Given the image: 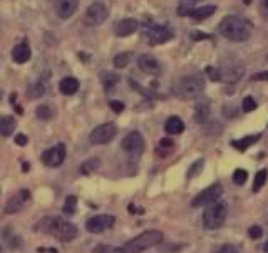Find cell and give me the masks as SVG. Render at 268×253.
Masks as SVG:
<instances>
[{
	"instance_id": "6da1fadb",
	"label": "cell",
	"mask_w": 268,
	"mask_h": 253,
	"mask_svg": "<svg viewBox=\"0 0 268 253\" xmlns=\"http://www.w3.org/2000/svg\"><path fill=\"white\" fill-rule=\"evenodd\" d=\"M218 31L224 39L233 40V42H243V40L250 37L252 29H250L248 22H246L245 19H241V17L228 16L220 22Z\"/></svg>"
},
{
	"instance_id": "7a4b0ae2",
	"label": "cell",
	"mask_w": 268,
	"mask_h": 253,
	"mask_svg": "<svg viewBox=\"0 0 268 253\" xmlns=\"http://www.w3.org/2000/svg\"><path fill=\"white\" fill-rule=\"evenodd\" d=\"M175 96L179 99H196L205 91V80L200 76H186L175 84Z\"/></svg>"
},
{
	"instance_id": "3957f363",
	"label": "cell",
	"mask_w": 268,
	"mask_h": 253,
	"mask_svg": "<svg viewBox=\"0 0 268 253\" xmlns=\"http://www.w3.org/2000/svg\"><path fill=\"white\" fill-rule=\"evenodd\" d=\"M161 241L163 233L158 232V230H149V232H144L137 235L136 238H133V240H129L122 248H124L126 253H141L151 247H156Z\"/></svg>"
},
{
	"instance_id": "277c9868",
	"label": "cell",
	"mask_w": 268,
	"mask_h": 253,
	"mask_svg": "<svg viewBox=\"0 0 268 253\" xmlns=\"http://www.w3.org/2000/svg\"><path fill=\"white\" fill-rule=\"evenodd\" d=\"M228 215V206L223 201H216V203L209 205L206 211L203 213V225L206 230H216L224 223Z\"/></svg>"
},
{
	"instance_id": "5b68a950",
	"label": "cell",
	"mask_w": 268,
	"mask_h": 253,
	"mask_svg": "<svg viewBox=\"0 0 268 253\" xmlns=\"http://www.w3.org/2000/svg\"><path fill=\"white\" fill-rule=\"evenodd\" d=\"M220 80L224 82H238L245 72V67L238 57H224L218 67Z\"/></svg>"
},
{
	"instance_id": "8992f818",
	"label": "cell",
	"mask_w": 268,
	"mask_h": 253,
	"mask_svg": "<svg viewBox=\"0 0 268 253\" xmlns=\"http://www.w3.org/2000/svg\"><path fill=\"white\" fill-rule=\"evenodd\" d=\"M222 195H223V188L216 183V185L208 186V188H205L203 191L198 193V195L191 200V206L193 208L209 206V205L216 203V201L222 198Z\"/></svg>"
},
{
	"instance_id": "52a82bcc",
	"label": "cell",
	"mask_w": 268,
	"mask_h": 253,
	"mask_svg": "<svg viewBox=\"0 0 268 253\" xmlns=\"http://www.w3.org/2000/svg\"><path fill=\"white\" fill-rule=\"evenodd\" d=\"M144 32H146L148 42H149L151 46H161V44H166L168 40H171L175 37L173 29L166 27V25H158V24L148 25V27L144 29Z\"/></svg>"
},
{
	"instance_id": "ba28073f",
	"label": "cell",
	"mask_w": 268,
	"mask_h": 253,
	"mask_svg": "<svg viewBox=\"0 0 268 253\" xmlns=\"http://www.w3.org/2000/svg\"><path fill=\"white\" fill-rule=\"evenodd\" d=\"M107 17H109V10H107V7L101 2H94L92 5H89L84 20L89 27H97V25L104 24Z\"/></svg>"
},
{
	"instance_id": "9c48e42d",
	"label": "cell",
	"mask_w": 268,
	"mask_h": 253,
	"mask_svg": "<svg viewBox=\"0 0 268 253\" xmlns=\"http://www.w3.org/2000/svg\"><path fill=\"white\" fill-rule=\"evenodd\" d=\"M116 133H118V127H116L114 123H106V124H101L97 126L96 129L90 133L89 141L92 144H106L114 139Z\"/></svg>"
},
{
	"instance_id": "30bf717a",
	"label": "cell",
	"mask_w": 268,
	"mask_h": 253,
	"mask_svg": "<svg viewBox=\"0 0 268 253\" xmlns=\"http://www.w3.org/2000/svg\"><path fill=\"white\" fill-rule=\"evenodd\" d=\"M41 159H42V163L49 168L60 166V164L64 163V159H66V146L60 142V144L47 149V151H44V155H42Z\"/></svg>"
},
{
	"instance_id": "8fae6325",
	"label": "cell",
	"mask_w": 268,
	"mask_h": 253,
	"mask_svg": "<svg viewBox=\"0 0 268 253\" xmlns=\"http://www.w3.org/2000/svg\"><path fill=\"white\" fill-rule=\"evenodd\" d=\"M121 146L126 153H129V155H133V156H137L144 151V138L141 136V133L133 131V133H129L128 136H124Z\"/></svg>"
},
{
	"instance_id": "7c38bea8",
	"label": "cell",
	"mask_w": 268,
	"mask_h": 253,
	"mask_svg": "<svg viewBox=\"0 0 268 253\" xmlns=\"http://www.w3.org/2000/svg\"><path fill=\"white\" fill-rule=\"evenodd\" d=\"M114 216L111 215H97L92 216L90 220H88L86 223V228H88L89 233H103L106 230H109L112 225H114Z\"/></svg>"
},
{
	"instance_id": "4fadbf2b",
	"label": "cell",
	"mask_w": 268,
	"mask_h": 253,
	"mask_svg": "<svg viewBox=\"0 0 268 253\" xmlns=\"http://www.w3.org/2000/svg\"><path fill=\"white\" fill-rule=\"evenodd\" d=\"M54 12L62 20L71 19L79 7V0H52Z\"/></svg>"
},
{
	"instance_id": "5bb4252c",
	"label": "cell",
	"mask_w": 268,
	"mask_h": 253,
	"mask_svg": "<svg viewBox=\"0 0 268 253\" xmlns=\"http://www.w3.org/2000/svg\"><path fill=\"white\" fill-rule=\"evenodd\" d=\"M54 237L60 241H72L75 237H77V226L72 225V223H66V221H60L57 230L54 232Z\"/></svg>"
},
{
	"instance_id": "9a60e30c",
	"label": "cell",
	"mask_w": 268,
	"mask_h": 253,
	"mask_svg": "<svg viewBox=\"0 0 268 253\" xmlns=\"http://www.w3.org/2000/svg\"><path fill=\"white\" fill-rule=\"evenodd\" d=\"M29 198H30V195H29L27 190H22V191H19L17 195H14L9 200V203H7L5 213L14 215V213H17V211H20V210H22V206L25 205V201H27Z\"/></svg>"
},
{
	"instance_id": "2e32d148",
	"label": "cell",
	"mask_w": 268,
	"mask_h": 253,
	"mask_svg": "<svg viewBox=\"0 0 268 253\" xmlns=\"http://www.w3.org/2000/svg\"><path fill=\"white\" fill-rule=\"evenodd\" d=\"M137 27H139V24H137L136 19H122L116 24L114 32L118 37H128V35H131L137 31Z\"/></svg>"
},
{
	"instance_id": "e0dca14e",
	"label": "cell",
	"mask_w": 268,
	"mask_h": 253,
	"mask_svg": "<svg viewBox=\"0 0 268 253\" xmlns=\"http://www.w3.org/2000/svg\"><path fill=\"white\" fill-rule=\"evenodd\" d=\"M137 65H139L141 71L146 72V74H158V72L161 71L159 62L153 56H148V54H143V56L137 57Z\"/></svg>"
},
{
	"instance_id": "ac0fdd59",
	"label": "cell",
	"mask_w": 268,
	"mask_h": 253,
	"mask_svg": "<svg viewBox=\"0 0 268 253\" xmlns=\"http://www.w3.org/2000/svg\"><path fill=\"white\" fill-rule=\"evenodd\" d=\"M30 56H32L30 47H29L25 42L17 44V46L12 49V59H14V62H17V64H25V62L30 59Z\"/></svg>"
},
{
	"instance_id": "d6986e66",
	"label": "cell",
	"mask_w": 268,
	"mask_h": 253,
	"mask_svg": "<svg viewBox=\"0 0 268 253\" xmlns=\"http://www.w3.org/2000/svg\"><path fill=\"white\" fill-rule=\"evenodd\" d=\"M164 129H166V133H169V134H181L184 131V123L178 116H171L166 119Z\"/></svg>"
},
{
	"instance_id": "ffe728a7",
	"label": "cell",
	"mask_w": 268,
	"mask_h": 253,
	"mask_svg": "<svg viewBox=\"0 0 268 253\" xmlns=\"http://www.w3.org/2000/svg\"><path fill=\"white\" fill-rule=\"evenodd\" d=\"M59 89L66 96H72L79 91V80L75 78H64L59 84Z\"/></svg>"
},
{
	"instance_id": "44dd1931",
	"label": "cell",
	"mask_w": 268,
	"mask_h": 253,
	"mask_svg": "<svg viewBox=\"0 0 268 253\" xmlns=\"http://www.w3.org/2000/svg\"><path fill=\"white\" fill-rule=\"evenodd\" d=\"M15 131V119L12 116L0 117V136L9 138Z\"/></svg>"
},
{
	"instance_id": "7402d4cb",
	"label": "cell",
	"mask_w": 268,
	"mask_h": 253,
	"mask_svg": "<svg viewBox=\"0 0 268 253\" xmlns=\"http://www.w3.org/2000/svg\"><path fill=\"white\" fill-rule=\"evenodd\" d=\"M215 12H216L215 5H205V7H200V9L191 10L190 17H193L194 20H205V19H208V17H211Z\"/></svg>"
},
{
	"instance_id": "603a6c76",
	"label": "cell",
	"mask_w": 268,
	"mask_h": 253,
	"mask_svg": "<svg viewBox=\"0 0 268 253\" xmlns=\"http://www.w3.org/2000/svg\"><path fill=\"white\" fill-rule=\"evenodd\" d=\"M260 134H252V136H245L241 139H238V141H233L231 142V146H233L235 149H238V151H245V149H248L250 146H253L256 141H260Z\"/></svg>"
},
{
	"instance_id": "cb8c5ba5",
	"label": "cell",
	"mask_w": 268,
	"mask_h": 253,
	"mask_svg": "<svg viewBox=\"0 0 268 253\" xmlns=\"http://www.w3.org/2000/svg\"><path fill=\"white\" fill-rule=\"evenodd\" d=\"M209 117V102L208 101H200L194 109V121L203 124Z\"/></svg>"
},
{
	"instance_id": "d4e9b609",
	"label": "cell",
	"mask_w": 268,
	"mask_h": 253,
	"mask_svg": "<svg viewBox=\"0 0 268 253\" xmlns=\"http://www.w3.org/2000/svg\"><path fill=\"white\" fill-rule=\"evenodd\" d=\"M101 166V161L97 158H90V159H86L84 163L81 164V173L82 174H90Z\"/></svg>"
},
{
	"instance_id": "484cf974",
	"label": "cell",
	"mask_w": 268,
	"mask_h": 253,
	"mask_svg": "<svg viewBox=\"0 0 268 253\" xmlns=\"http://www.w3.org/2000/svg\"><path fill=\"white\" fill-rule=\"evenodd\" d=\"M62 221L60 218H44V221L41 223L42 225V228H39V230H42V232H45V233H52L57 230V226H59V223Z\"/></svg>"
},
{
	"instance_id": "4316f807",
	"label": "cell",
	"mask_w": 268,
	"mask_h": 253,
	"mask_svg": "<svg viewBox=\"0 0 268 253\" xmlns=\"http://www.w3.org/2000/svg\"><path fill=\"white\" fill-rule=\"evenodd\" d=\"M35 114H37L39 119L49 121V119H52V116H54V109H52V106L50 104H42V106H39L37 108Z\"/></svg>"
},
{
	"instance_id": "83f0119b",
	"label": "cell",
	"mask_w": 268,
	"mask_h": 253,
	"mask_svg": "<svg viewBox=\"0 0 268 253\" xmlns=\"http://www.w3.org/2000/svg\"><path fill=\"white\" fill-rule=\"evenodd\" d=\"M173 146H175V142H173V139H169V138H163L161 141H159V144H158V155H161V156L169 155V153L173 151Z\"/></svg>"
},
{
	"instance_id": "f1b7e54d",
	"label": "cell",
	"mask_w": 268,
	"mask_h": 253,
	"mask_svg": "<svg viewBox=\"0 0 268 253\" xmlns=\"http://www.w3.org/2000/svg\"><path fill=\"white\" fill-rule=\"evenodd\" d=\"M267 170H260L255 176V181H253V191H260L263 188V185L267 183Z\"/></svg>"
},
{
	"instance_id": "f546056e",
	"label": "cell",
	"mask_w": 268,
	"mask_h": 253,
	"mask_svg": "<svg viewBox=\"0 0 268 253\" xmlns=\"http://www.w3.org/2000/svg\"><path fill=\"white\" fill-rule=\"evenodd\" d=\"M129 61H131V54L122 52V54H119V56H116L112 62H114V65L118 69H122V67H126V65H129Z\"/></svg>"
},
{
	"instance_id": "4dcf8cb0",
	"label": "cell",
	"mask_w": 268,
	"mask_h": 253,
	"mask_svg": "<svg viewBox=\"0 0 268 253\" xmlns=\"http://www.w3.org/2000/svg\"><path fill=\"white\" fill-rule=\"evenodd\" d=\"M246 179H248V173H246L245 170H241V168L235 170V173H233V183H235V185L243 186L246 183Z\"/></svg>"
},
{
	"instance_id": "1f68e13d",
	"label": "cell",
	"mask_w": 268,
	"mask_h": 253,
	"mask_svg": "<svg viewBox=\"0 0 268 253\" xmlns=\"http://www.w3.org/2000/svg\"><path fill=\"white\" fill-rule=\"evenodd\" d=\"M118 82H119V76L111 74V72H104L103 74V84L106 89H111V87L116 86Z\"/></svg>"
},
{
	"instance_id": "d6a6232c",
	"label": "cell",
	"mask_w": 268,
	"mask_h": 253,
	"mask_svg": "<svg viewBox=\"0 0 268 253\" xmlns=\"http://www.w3.org/2000/svg\"><path fill=\"white\" fill-rule=\"evenodd\" d=\"M75 210H77V198L75 196H69L66 205H64V213L67 215H74Z\"/></svg>"
},
{
	"instance_id": "836d02e7",
	"label": "cell",
	"mask_w": 268,
	"mask_h": 253,
	"mask_svg": "<svg viewBox=\"0 0 268 253\" xmlns=\"http://www.w3.org/2000/svg\"><path fill=\"white\" fill-rule=\"evenodd\" d=\"M94 253H126L124 248H116L109 247V245H99V247L94 248Z\"/></svg>"
},
{
	"instance_id": "e575fe53",
	"label": "cell",
	"mask_w": 268,
	"mask_h": 253,
	"mask_svg": "<svg viewBox=\"0 0 268 253\" xmlns=\"http://www.w3.org/2000/svg\"><path fill=\"white\" fill-rule=\"evenodd\" d=\"M203 164H205V161L203 159H198L196 163H193L191 164V168L188 170V178H194V176H198L201 173V170H203Z\"/></svg>"
},
{
	"instance_id": "d590c367",
	"label": "cell",
	"mask_w": 268,
	"mask_h": 253,
	"mask_svg": "<svg viewBox=\"0 0 268 253\" xmlns=\"http://www.w3.org/2000/svg\"><path fill=\"white\" fill-rule=\"evenodd\" d=\"M191 2H193V0H183V2L179 3V7H178V16L179 17L190 16V12L193 10L191 9Z\"/></svg>"
},
{
	"instance_id": "8d00e7d4",
	"label": "cell",
	"mask_w": 268,
	"mask_h": 253,
	"mask_svg": "<svg viewBox=\"0 0 268 253\" xmlns=\"http://www.w3.org/2000/svg\"><path fill=\"white\" fill-rule=\"evenodd\" d=\"M258 108V106H256V101L253 97H245L243 99V111L245 112H252V111H255V109Z\"/></svg>"
},
{
	"instance_id": "74e56055",
	"label": "cell",
	"mask_w": 268,
	"mask_h": 253,
	"mask_svg": "<svg viewBox=\"0 0 268 253\" xmlns=\"http://www.w3.org/2000/svg\"><path fill=\"white\" fill-rule=\"evenodd\" d=\"M248 235H250V238H253V240H258V238H262V235H263L262 226H258V225H255V226H250Z\"/></svg>"
},
{
	"instance_id": "f35d334b",
	"label": "cell",
	"mask_w": 268,
	"mask_h": 253,
	"mask_svg": "<svg viewBox=\"0 0 268 253\" xmlns=\"http://www.w3.org/2000/svg\"><path fill=\"white\" fill-rule=\"evenodd\" d=\"M42 93H44V87L39 84V86H34V87H30L29 89V97H39V96H42Z\"/></svg>"
},
{
	"instance_id": "ab89813d",
	"label": "cell",
	"mask_w": 268,
	"mask_h": 253,
	"mask_svg": "<svg viewBox=\"0 0 268 253\" xmlns=\"http://www.w3.org/2000/svg\"><path fill=\"white\" fill-rule=\"evenodd\" d=\"M190 37L193 40H206V39H211V35L205 34V32H201V31H193L190 34Z\"/></svg>"
},
{
	"instance_id": "60d3db41",
	"label": "cell",
	"mask_w": 268,
	"mask_h": 253,
	"mask_svg": "<svg viewBox=\"0 0 268 253\" xmlns=\"http://www.w3.org/2000/svg\"><path fill=\"white\" fill-rule=\"evenodd\" d=\"M109 108L116 112V114H119V112L124 111V102H121V101H111L109 102Z\"/></svg>"
},
{
	"instance_id": "b9f144b4",
	"label": "cell",
	"mask_w": 268,
	"mask_h": 253,
	"mask_svg": "<svg viewBox=\"0 0 268 253\" xmlns=\"http://www.w3.org/2000/svg\"><path fill=\"white\" fill-rule=\"evenodd\" d=\"M205 71H206V74L209 76V79L211 80H220V72H218V69L216 67H211V65H209V67H206Z\"/></svg>"
},
{
	"instance_id": "7bdbcfd3",
	"label": "cell",
	"mask_w": 268,
	"mask_h": 253,
	"mask_svg": "<svg viewBox=\"0 0 268 253\" xmlns=\"http://www.w3.org/2000/svg\"><path fill=\"white\" fill-rule=\"evenodd\" d=\"M216 253H238V248L235 247V245L226 243V245H223V247H220Z\"/></svg>"
},
{
	"instance_id": "ee69618b",
	"label": "cell",
	"mask_w": 268,
	"mask_h": 253,
	"mask_svg": "<svg viewBox=\"0 0 268 253\" xmlns=\"http://www.w3.org/2000/svg\"><path fill=\"white\" fill-rule=\"evenodd\" d=\"M260 14L265 20H268V0H262L260 2Z\"/></svg>"
},
{
	"instance_id": "f6af8a7d",
	"label": "cell",
	"mask_w": 268,
	"mask_h": 253,
	"mask_svg": "<svg viewBox=\"0 0 268 253\" xmlns=\"http://www.w3.org/2000/svg\"><path fill=\"white\" fill-rule=\"evenodd\" d=\"M27 142H29V139L25 134H17L15 136V144L17 146H27Z\"/></svg>"
},
{
	"instance_id": "bcb514c9",
	"label": "cell",
	"mask_w": 268,
	"mask_h": 253,
	"mask_svg": "<svg viewBox=\"0 0 268 253\" xmlns=\"http://www.w3.org/2000/svg\"><path fill=\"white\" fill-rule=\"evenodd\" d=\"M253 80H268V71H263V72H258L252 78Z\"/></svg>"
},
{
	"instance_id": "7dc6e473",
	"label": "cell",
	"mask_w": 268,
	"mask_h": 253,
	"mask_svg": "<svg viewBox=\"0 0 268 253\" xmlns=\"http://www.w3.org/2000/svg\"><path fill=\"white\" fill-rule=\"evenodd\" d=\"M22 171H24V173H27V171H29V163L22 164Z\"/></svg>"
},
{
	"instance_id": "c3c4849f",
	"label": "cell",
	"mask_w": 268,
	"mask_h": 253,
	"mask_svg": "<svg viewBox=\"0 0 268 253\" xmlns=\"http://www.w3.org/2000/svg\"><path fill=\"white\" fill-rule=\"evenodd\" d=\"M263 250H265V252L268 253V241H267V243H265V245H263Z\"/></svg>"
},
{
	"instance_id": "681fc988",
	"label": "cell",
	"mask_w": 268,
	"mask_h": 253,
	"mask_svg": "<svg viewBox=\"0 0 268 253\" xmlns=\"http://www.w3.org/2000/svg\"><path fill=\"white\" fill-rule=\"evenodd\" d=\"M0 253H2V247H0Z\"/></svg>"
},
{
	"instance_id": "f907efd6",
	"label": "cell",
	"mask_w": 268,
	"mask_h": 253,
	"mask_svg": "<svg viewBox=\"0 0 268 253\" xmlns=\"http://www.w3.org/2000/svg\"><path fill=\"white\" fill-rule=\"evenodd\" d=\"M193 2H196V0H193Z\"/></svg>"
}]
</instances>
